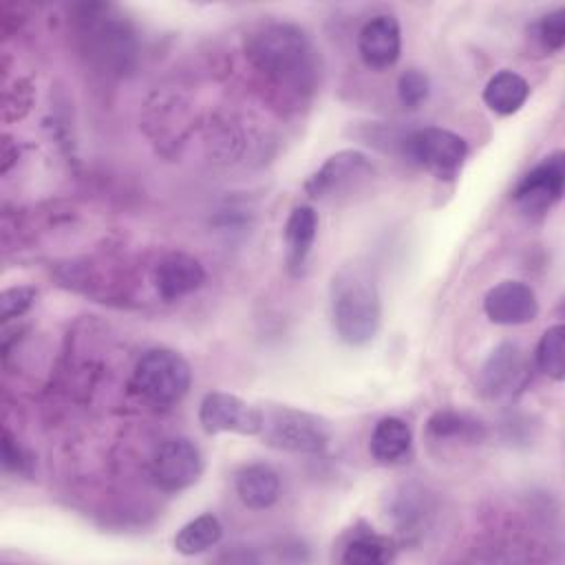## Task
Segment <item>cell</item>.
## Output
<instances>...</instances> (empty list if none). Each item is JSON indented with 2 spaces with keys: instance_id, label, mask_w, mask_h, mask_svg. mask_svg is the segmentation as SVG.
<instances>
[{
  "instance_id": "1",
  "label": "cell",
  "mask_w": 565,
  "mask_h": 565,
  "mask_svg": "<svg viewBox=\"0 0 565 565\" xmlns=\"http://www.w3.org/2000/svg\"><path fill=\"white\" fill-rule=\"evenodd\" d=\"M247 57L276 84L311 90L318 79V53L309 35L291 22H269L247 38Z\"/></svg>"
},
{
  "instance_id": "2",
  "label": "cell",
  "mask_w": 565,
  "mask_h": 565,
  "mask_svg": "<svg viewBox=\"0 0 565 565\" xmlns=\"http://www.w3.org/2000/svg\"><path fill=\"white\" fill-rule=\"evenodd\" d=\"M329 298L333 329L344 344L364 347L377 335L382 302L375 276L366 265H342L331 278Z\"/></svg>"
},
{
  "instance_id": "3",
  "label": "cell",
  "mask_w": 565,
  "mask_h": 565,
  "mask_svg": "<svg viewBox=\"0 0 565 565\" xmlns=\"http://www.w3.org/2000/svg\"><path fill=\"white\" fill-rule=\"evenodd\" d=\"M192 371L183 355L172 349H148L132 369L135 391L152 404H177L190 388Z\"/></svg>"
},
{
  "instance_id": "4",
  "label": "cell",
  "mask_w": 565,
  "mask_h": 565,
  "mask_svg": "<svg viewBox=\"0 0 565 565\" xmlns=\"http://www.w3.org/2000/svg\"><path fill=\"white\" fill-rule=\"evenodd\" d=\"M258 435L271 448L287 452L316 455L329 444L327 424L320 417L291 406L265 408Z\"/></svg>"
},
{
  "instance_id": "5",
  "label": "cell",
  "mask_w": 565,
  "mask_h": 565,
  "mask_svg": "<svg viewBox=\"0 0 565 565\" xmlns=\"http://www.w3.org/2000/svg\"><path fill=\"white\" fill-rule=\"evenodd\" d=\"M404 148L417 166L441 181L457 179L468 157L466 139L439 126H426L411 132L404 141Z\"/></svg>"
},
{
  "instance_id": "6",
  "label": "cell",
  "mask_w": 565,
  "mask_h": 565,
  "mask_svg": "<svg viewBox=\"0 0 565 565\" xmlns=\"http://www.w3.org/2000/svg\"><path fill=\"white\" fill-rule=\"evenodd\" d=\"M375 174L373 161L360 150H340L324 159V163L305 181V192L311 199L329 201L351 194Z\"/></svg>"
},
{
  "instance_id": "7",
  "label": "cell",
  "mask_w": 565,
  "mask_h": 565,
  "mask_svg": "<svg viewBox=\"0 0 565 565\" xmlns=\"http://www.w3.org/2000/svg\"><path fill=\"white\" fill-rule=\"evenodd\" d=\"M203 472L201 450L185 437H170L152 455V481L166 492H181L199 481Z\"/></svg>"
},
{
  "instance_id": "8",
  "label": "cell",
  "mask_w": 565,
  "mask_h": 565,
  "mask_svg": "<svg viewBox=\"0 0 565 565\" xmlns=\"http://www.w3.org/2000/svg\"><path fill=\"white\" fill-rule=\"evenodd\" d=\"M199 424L207 435L238 433L254 437L263 426V408L247 404L232 393L214 391L201 399Z\"/></svg>"
},
{
  "instance_id": "9",
  "label": "cell",
  "mask_w": 565,
  "mask_h": 565,
  "mask_svg": "<svg viewBox=\"0 0 565 565\" xmlns=\"http://www.w3.org/2000/svg\"><path fill=\"white\" fill-rule=\"evenodd\" d=\"M565 183L563 152H554L536 163L514 188V201L525 214L547 212L561 196Z\"/></svg>"
},
{
  "instance_id": "10",
  "label": "cell",
  "mask_w": 565,
  "mask_h": 565,
  "mask_svg": "<svg viewBox=\"0 0 565 565\" xmlns=\"http://www.w3.org/2000/svg\"><path fill=\"white\" fill-rule=\"evenodd\" d=\"M483 311L494 324L516 327L536 318L539 300L530 285L521 280H503L486 294Z\"/></svg>"
},
{
  "instance_id": "11",
  "label": "cell",
  "mask_w": 565,
  "mask_h": 565,
  "mask_svg": "<svg viewBox=\"0 0 565 565\" xmlns=\"http://www.w3.org/2000/svg\"><path fill=\"white\" fill-rule=\"evenodd\" d=\"M527 377L525 355L514 342L499 344L481 366L479 384L483 395L499 399L523 388Z\"/></svg>"
},
{
  "instance_id": "12",
  "label": "cell",
  "mask_w": 565,
  "mask_h": 565,
  "mask_svg": "<svg viewBox=\"0 0 565 565\" xmlns=\"http://www.w3.org/2000/svg\"><path fill=\"white\" fill-rule=\"evenodd\" d=\"M402 51V31L395 15H373L358 33V53L373 71L391 68Z\"/></svg>"
},
{
  "instance_id": "13",
  "label": "cell",
  "mask_w": 565,
  "mask_h": 565,
  "mask_svg": "<svg viewBox=\"0 0 565 565\" xmlns=\"http://www.w3.org/2000/svg\"><path fill=\"white\" fill-rule=\"evenodd\" d=\"M154 289L161 300L174 302L194 294L205 282V269L201 260L190 254L172 252L166 254L154 267Z\"/></svg>"
},
{
  "instance_id": "14",
  "label": "cell",
  "mask_w": 565,
  "mask_h": 565,
  "mask_svg": "<svg viewBox=\"0 0 565 565\" xmlns=\"http://www.w3.org/2000/svg\"><path fill=\"white\" fill-rule=\"evenodd\" d=\"M236 494L249 510H265L278 501L280 479L267 463H249L236 472Z\"/></svg>"
},
{
  "instance_id": "15",
  "label": "cell",
  "mask_w": 565,
  "mask_h": 565,
  "mask_svg": "<svg viewBox=\"0 0 565 565\" xmlns=\"http://www.w3.org/2000/svg\"><path fill=\"white\" fill-rule=\"evenodd\" d=\"M318 234V214L309 205H298L289 212L285 223V245H287V265L291 274H300L307 256L311 254L313 241Z\"/></svg>"
},
{
  "instance_id": "16",
  "label": "cell",
  "mask_w": 565,
  "mask_h": 565,
  "mask_svg": "<svg viewBox=\"0 0 565 565\" xmlns=\"http://www.w3.org/2000/svg\"><path fill=\"white\" fill-rule=\"evenodd\" d=\"M371 455L382 466L402 463L413 448L411 426L399 417H382L371 433Z\"/></svg>"
},
{
  "instance_id": "17",
  "label": "cell",
  "mask_w": 565,
  "mask_h": 565,
  "mask_svg": "<svg viewBox=\"0 0 565 565\" xmlns=\"http://www.w3.org/2000/svg\"><path fill=\"white\" fill-rule=\"evenodd\" d=\"M527 97H530L527 82L519 73L508 68L494 73L483 88V102L497 115H514L516 110H521Z\"/></svg>"
},
{
  "instance_id": "18",
  "label": "cell",
  "mask_w": 565,
  "mask_h": 565,
  "mask_svg": "<svg viewBox=\"0 0 565 565\" xmlns=\"http://www.w3.org/2000/svg\"><path fill=\"white\" fill-rule=\"evenodd\" d=\"M428 435L437 441H470L479 444L486 439V426L481 419H475L466 413H457L450 408L437 411L428 419Z\"/></svg>"
},
{
  "instance_id": "19",
  "label": "cell",
  "mask_w": 565,
  "mask_h": 565,
  "mask_svg": "<svg viewBox=\"0 0 565 565\" xmlns=\"http://www.w3.org/2000/svg\"><path fill=\"white\" fill-rule=\"evenodd\" d=\"M221 536V521L214 514H199L196 519L181 525V530L174 534V550L183 556H194L214 547Z\"/></svg>"
},
{
  "instance_id": "20",
  "label": "cell",
  "mask_w": 565,
  "mask_h": 565,
  "mask_svg": "<svg viewBox=\"0 0 565 565\" xmlns=\"http://www.w3.org/2000/svg\"><path fill=\"white\" fill-rule=\"evenodd\" d=\"M342 561L349 565H384L393 561V545L384 536H377L373 532H362L347 543L342 552Z\"/></svg>"
},
{
  "instance_id": "21",
  "label": "cell",
  "mask_w": 565,
  "mask_h": 565,
  "mask_svg": "<svg viewBox=\"0 0 565 565\" xmlns=\"http://www.w3.org/2000/svg\"><path fill=\"white\" fill-rule=\"evenodd\" d=\"M536 366L541 373H545L547 377L561 382L565 377V329L563 324H554L550 327L539 344H536V353H534Z\"/></svg>"
},
{
  "instance_id": "22",
  "label": "cell",
  "mask_w": 565,
  "mask_h": 565,
  "mask_svg": "<svg viewBox=\"0 0 565 565\" xmlns=\"http://www.w3.org/2000/svg\"><path fill=\"white\" fill-rule=\"evenodd\" d=\"M430 93V82L424 71L406 68L397 79V97L406 108H419Z\"/></svg>"
},
{
  "instance_id": "23",
  "label": "cell",
  "mask_w": 565,
  "mask_h": 565,
  "mask_svg": "<svg viewBox=\"0 0 565 565\" xmlns=\"http://www.w3.org/2000/svg\"><path fill=\"white\" fill-rule=\"evenodd\" d=\"M536 40L547 51H561L565 44V11L556 9L536 22Z\"/></svg>"
},
{
  "instance_id": "24",
  "label": "cell",
  "mask_w": 565,
  "mask_h": 565,
  "mask_svg": "<svg viewBox=\"0 0 565 565\" xmlns=\"http://www.w3.org/2000/svg\"><path fill=\"white\" fill-rule=\"evenodd\" d=\"M38 291L33 287H11L4 289L0 296V307H2V320L9 322L18 316H22L35 300Z\"/></svg>"
},
{
  "instance_id": "25",
  "label": "cell",
  "mask_w": 565,
  "mask_h": 565,
  "mask_svg": "<svg viewBox=\"0 0 565 565\" xmlns=\"http://www.w3.org/2000/svg\"><path fill=\"white\" fill-rule=\"evenodd\" d=\"M2 463L7 470H13V472H20V475H26L29 472V466H31V459L24 455V450L11 439L9 433H4L2 437Z\"/></svg>"
}]
</instances>
